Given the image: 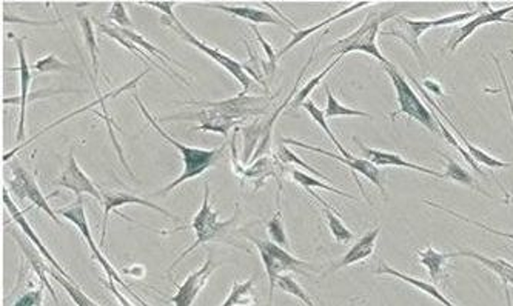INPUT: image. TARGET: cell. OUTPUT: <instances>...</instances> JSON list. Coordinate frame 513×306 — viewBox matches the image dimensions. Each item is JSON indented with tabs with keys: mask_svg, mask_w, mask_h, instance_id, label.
Listing matches in <instances>:
<instances>
[{
	"mask_svg": "<svg viewBox=\"0 0 513 306\" xmlns=\"http://www.w3.org/2000/svg\"><path fill=\"white\" fill-rule=\"evenodd\" d=\"M379 233H381V226H377L372 231L366 233L364 236L361 237L360 241L354 243V247L348 249L347 253L342 256L341 260H338L337 264L331 265L330 272H338V270L347 268V266H352L354 264H360V262L369 259L375 253Z\"/></svg>",
	"mask_w": 513,
	"mask_h": 306,
	"instance_id": "23",
	"label": "cell"
},
{
	"mask_svg": "<svg viewBox=\"0 0 513 306\" xmlns=\"http://www.w3.org/2000/svg\"><path fill=\"white\" fill-rule=\"evenodd\" d=\"M370 5H373V2H354V4H352V5H348L347 8H344V10H341V11H338L337 14H333V16H330V18L321 20L319 24L307 27V28H304V30L293 31V33H291V39H290L289 43H285L283 50H279V51H277V59H281L284 54L289 53L290 50H293V48H295L298 43H301L302 41H306L307 37L315 34V33H318L319 30H323V28H325V27H329V25L333 24V22H337V20H339V19L346 18V16L352 14V12L358 11V10H361V8H366V6Z\"/></svg>",
	"mask_w": 513,
	"mask_h": 306,
	"instance_id": "24",
	"label": "cell"
},
{
	"mask_svg": "<svg viewBox=\"0 0 513 306\" xmlns=\"http://www.w3.org/2000/svg\"><path fill=\"white\" fill-rule=\"evenodd\" d=\"M277 287L283 289L284 293L287 295H293L298 301H301L306 306H316L315 302L312 301V297L302 289L301 285L296 282L293 277L290 274H281L279 279H277Z\"/></svg>",
	"mask_w": 513,
	"mask_h": 306,
	"instance_id": "43",
	"label": "cell"
},
{
	"mask_svg": "<svg viewBox=\"0 0 513 306\" xmlns=\"http://www.w3.org/2000/svg\"><path fill=\"white\" fill-rule=\"evenodd\" d=\"M284 145H291V147L302 148V149H307V151H312V153L323 154V156H327L330 159H335L339 162V164H344V165L348 166L352 170V176H354V180L358 183V188H360L361 195H364L369 203V197L366 195V191H364V187L361 183L360 179H358V174H362V176L369 179L373 185H377V189L381 191L384 199H387L389 195H387V189H385V185H384L383 174L377 165H373L372 162H369L367 159H361V157H354V159H346L341 154L330 153L327 149H323V148L313 147V145H308L306 142L296 141V139H283Z\"/></svg>",
	"mask_w": 513,
	"mask_h": 306,
	"instance_id": "11",
	"label": "cell"
},
{
	"mask_svg": "<svg viewBox=\"0 0 513 306\" xmlns=\"http://www.w3.org/2000/svg\"><path fill=\"white\" fill-rule=\"evenodd\" d=\"M148 71H150V66H148L147 70L142 71L139 76L135 77V79H131L130 82H127L125 83V85H122L120 88L114 89V91H110V93H106L105 96L104 95L99 96V97H96V101L89 102V103H87V105L82 106V108H79V110H76V111L70 112V114H66V116H62V118L58 119L56 122H53V124L47 125V126H45L43 130L39 131L37 134H35V136L30 137L28 141H25L24 143H20L19 147L12 148L10 153L4 154V157H2V160H4V162H8V160H12V156H14V154H18L19 151L22 149V148L28 147L30 143H33V142L37 141L39 137L43 136V134H45V133H48V131L54 130L56 126H59V125L64 124V122H66V120H70V119L76 118V116H79V114H83V112L89 111V110H95L96 106H101V110H104V114H105V112H108L106 111V105H105L106 101H108V99H113V97H118L119 95H122V93H125V91H128V89L136 88L137 83L141 82L142 79L147 76Z\"/></svg>",
	"mask_w": 513,
	"mask_h": 306,
	"instance_id": "16",
	"label": "cell"
},
{
	"mask_svg": "<svg viewBox=\"0 0 513 306\" xmlns=\"http://www.w3.org/2000/svg\"><path fill=\"white\" fill-rule=\"evenodd\" d=\"M276 157L279 162H283V164H293V165L301 166L302 170L308 171L310 174L313 176L319 177V179H323V180H327L329 183H333L330 177L324 176L318 168H315V166L308 165L307 162H304V160L299 157V156H296L291 149L285 147L284 143L279 145L276 151Z\"/></svg>",
	"mask_w": 513,
	"mask_h": 306,
	"instance_id": "42",
	"label": "cell"
},
{
	"mask_svg": "<svg viewBox=\"0 0 513 306\" xmlns=\"http://www.w3.org/2000/svg\"><path fill=\"white\" fill-rule=\"evenodd\" d=\"M45 301V285L41 283L37 288L24 291L18 299L10 303V306H42Z\"/></svg>",
	"mask_w": 513,
	"mask_h": 306,
	"instance_id": "45",
	"label": "cell"
},
{
	"mask_svg": "<svg viewBox=\"0 0 513 306\" xmlns=\"http://www.w3.org/2000/svg\"><path fill=\"white\" fill-rule=\"evenodd\" d=\"M384 70L395 88L396 102H398V110L393 114H390V119L395 120L398 116H408V119H413L415 122L423 125L425 130L431 131V134L441 136V131L437 124V114L435 111H431V108L421 101V97L415 93L408 79L402 76L392 62L389 65L384 66Z\"/></svg>",
	"mask_w": 513,
	"mask_h": 306,
	"instance_id": "5",
	"label": "cell"
},
{
	"mask_svg": "<svg viewBox=\"0 0 513 306\" xmlns=\"http://www.w3.org/2000/svg\"><path fill=\"white\" fill-rule=\"evenodd\" d=\"M241 131V128H237L235 133H233V137H231V159H233V170L237 172V176L241 177L242 182H250L252 185H256V189H260L267 179L270 177H275L277 182L281 183V177H279V172H277L276 162L268 157V156H262L258 160H254L253 165L250 168H242L239 165V160H237V133Z\"/></svg>",
	"mask_w": 513,
	"mask_h": 306,
	"instance_id": "17",
	"label": "cell"
},
{
	"mask_svg": "<svg viewBox=\"0 0 513 306\" xmlns=\"http://www.w3.org/2000/svg\"><path fill=\"white\" fill-rule=\"evenodd\" d=\"M108 19L114 24H118V28L133 30V22H131L130 16L127 12L124 2H113L112 8L108 11Z\"/></svg>",
	"mask_w": 513,
	"mask_h": 306,
	"instance_id": "46",
	"label": "cell"
},
{
	"mask_svg": "<svg viewBox=\"0 0 513 306\" xmlns=\"http://www.w3.org/2000/svg\"><path fill=\"white\" fill-rule=\"evenodd\" d=\"M239 205H237V210L233 212V218L230 220H219V212L213 210L210 205V185L208 182L204 183V199H202L201 210L198 211L195 218L191 220V224L181 226L177 230H173L171 233L183 230L195 231L196 239L191 247L187 248L183 254H179L173 264H171L170 270H168V276L171 277V272L176 268L181 262H183L189 254L193 253L196 248L210 243V241H229L230 243L231 226L237 224V218H239Z\"/></svg>",
	"mask_w": 513,
	"mask_h": 306,
	"instance_id": "2",
	"label": "cell"
},
{
	"mask_svg": "<svg viewBox=\"0 0 513 306\" xmlns=\"http://www.w3.org/2000/svg\"><path fill=\"white\" fill-rule=\"evenodd\" d=\"M475 16H477V11H464L455 12V14H450V16H446V18L413 20V19H408L400 14L395 19L393 27L389 28V30L381 31V34L390 35V37H395L398 41H401L404 45H408L413 56L419 62H423V60L427 59V56H425L423 48H421V43H419L421 35L431 30V28H441V27H450V25L462 24V22L466 24Z\"/></svg>",
	"mask_w": 513,
	"mask_h": 306,
	"instance_id": "4",
	"label": "cell"
},
{
	"mask_svg": "<svg viewBox=\"0 0 513 306\" xmlns=\"http://www.w3.org/2000/svg\"><path fill=\"white\" fill-rule=\"evenodd\" d=\"M325 95H327V102H325V118H364L373 119L370 112L361 111V110H354V108H348V106L342 105L337 101V97L331 93L330 87L325 83Z\"/></svg>",
	"mask_w": 513,
	"mask_h": 306,
	"instance_id": "35",
	"label": "cell"
},
{
	"mask_svg": "<svg viewBox=\"0 0 513 306\" xmlns=\"http://www.w3.org/2000/svg\"><path fill=\"white\" fill-rule=\"evenodd\" d=\"M273 96H247L241 93L237 97H231L227 101L208 102V101H189L183 105L199 106V108H212L214 111L221 112L225 118L233 119L244 122L247 119L260 118L266 114Z\"/></svg>",
	"mask_w": 513,
	"mask_h": 306,
	"instance_id": "9",
	"label": "cell"
},
{
	"mask_svg": "<svg viewBox=\"0 0 513 306\" xmlns=\"http://www.w3.org/2000/svg\"><path fill=\"white\" fill-rule=\"evenodd\" d=\"M59 214L62 218H66L68 222L74 225V226H77V230L81 231V234L85 237V241L89 243V251L93 254V259L97 260L99 265H101L102 268H104V272H105L106 280H113V282L118 283L119 287H122L139 305L148 306L147 302L141 299V297L131 289V287H128V285L122 280V277L119 276L118 270L113 268L112 264L106 260L105 256L101 253V249L96 245L95 239H93L91 231H89V220H87V214H85V208H83L82 197H76V201L73 202L71 205L66 206V208H60Z\"/></svg>",
	"mask_w": 513,
	"mask_h": 306,
	"instance_id": "8",
	"label": "cell"
},
{
	"mask_svg": "<svg viewBox=\"0 0 513 306\" xmlns=\"http://www.w3.org/2000/svg\"><path fill=\"white\" fill-rule=\"evenodd\" d=\"M307 193L312 195L315 201L318 202L319 205L323 206V212H324L327 226L330 230L331 236L335 237L339 243H344V245L350 243L352 239H354V233L344 225L342 218L338 216L337 212L333 211V208L321 195L313 193V189H307Z\"/></svg>",
	"mask_w": 513,
	"mask_h": 306,
	"instance_id": "31",
	"label": "cell"
},
{
	"mask_svg": "<svg viewBox=\"0 0 513 306\" xmlns=\"http://www.w3.org/2000/svg\"><path fill=\"white\" fill-rule=\"evenodd\" d=\"M105 283L106 287H108V288H110V291H112L113 295H114V297L118 299L119 303H120V306H133V303H131V302L128 301V299H127V297H125V295H122L120 291H119L118 283L113 282V280H106Z\"/></svg>",
	"mask_w": 513,
	"mask_h": 306,
	"instance_id": "50",
	"label": "cell"
},
{
	"mask_svg": "<svg viewBox=\"0 0 513 306\" xmlns=\"http://www.w3.org/2000/svg\"><path fill=\"white\" fill-rule=\"evenodd\" d=\"M424 202L425 205L431 206V208H437V210H441V211L447 212L448 216H454V218H460L462 222H466V224L473 225V226H477L479 230L486 231V233H490V234H494V236L502 237V239H508V241H513V233H506V231H500L495 230V228H492L489 225L481 224L478 220H473V218H467L464 214H460V212L454 211V210H450V208H446V206L441 205V203H437V202L431 201H423Z\"/></svg>",
	"mask_w": 513,
	"mask_h": 306,
	"instance_id": "41",
	"label": "cell"
},
{
	"mask_svg": "<svg viewBox=\"0 0 513 306\" xmlns=\"http://www.w3.org/2000/svg\"><path fill=\"white\" fill-rule=\"evenodd\" d=\"M450 254V259L455 257H467V259L478 260L481 265L486 266L490 272L501 279L502 285H512L513 287V265L504 259H492L484 254L477 253L473 249H458L456 253Z\"/></svg>",
	"mask_w": 513,
	"mask_h": 306,
	"instance_id": "27",
	"label": "cell"
},
{
	"mask_svg": "<svg viewBox=\"0 0 513 306\" xmlns=\"http://www.w3.org/2000/svg\"><path fill=\"white\" fill-rule=\"evenodd\" d=\"M475 6H477V16L470 19L466 24L461 25L460 28H456V30L450 34L448 41L446 42V45H444V51L455 53V51L460 48V45H462L470 35H473L475 31H478L479 28H483L486 25H513V19H508L509 12L513 11V4L512 5L500 8V10H494L489 2H477Z\"/></svg>",
	"mask_w": 513,
	"mask_h": 306,
	"instance_id": "10",
	"label": "cell"
},
{
	"mask_svg": "<svg viewBox=\"0 0 513 306\" xmlns=\"http://www.w3.org/2000/svg\"><path fill=\"white\" fill-rule=\"evenodd\" d=\"M291 179L293 182L298 183L299 187L306 189H325L329 193H333V195H341V197H346V199H350V201L358 202V199L354 195H348L346 191H341L339 188H335L333 185H327V183L323 182V180H318L315 179V176H310L307 172H304L301 170L291 171Z\"/></svg>",
	"mask_w": 513,
	"mask_h": 306,
	"instance_id": "36",
	"label": "cell"
},
{
	"mask_svg": "<svg viewBox=\"0 0 513 306\" xmlns=\"http://www.w3.org/2000/svg\"><path fill=\"white\" fill-rule=\"evenodd\" d=\"M102 193V203H104V218H102V231H101V247H105V236L106 231H108V218H110V214L113 211H118V208H122L125 205H142L145 208H150V210H154V211L160 212L162 216L175 220V222H179L181 218L171 214L170 211H167L164 208H160L159 205H156L152 201L148 199H144V197H139L136 195H130V193H124V191H108V189H101ZM120 218L128 220V222H135L133 218L125 216L122 212L118 211Z\"/></svg>",
	"mask_w": 513,
	"mask_h": 306,
	"instance_id": "13",
	"label": "cell"
},
{
	"mask_svg": "<svg viewBox=\"0 0 513 306\" xmlns=\"http://www.w3.org/2000/svg\"><path fill=\"white\" fill-rule=\"evenodd\" d=\"M242 139H244V154H242V162L248 164L256 149L260 147L262 137H264V122L254 120L252 124L244 126L241 130Z\"/></svg>",
	"mask_w": 513,
	"mask_h": 306,
	"instance_id": "34",
	"label": "cell"
},
{
	"mask_svg": "<svg viewBox=\"0 0 513 306\" xmlns=\"http://www.w3.org/2000/svg\"><path fill=\"white\" fill-rule=\"evenodd\" d=\"M252 30H253L254 34H256V39L260 42V47L264 48V51H266L267 59H268V64H267V74L275 76L277 66V53L275 51V48H273L272 45L264 39V35L260 34V31L258 30L256 25H252Z\"/></svg>",
	"mask_w": 513,
	"mask_h": 306,
	"instance_id": "47",
	"label": "cell"
},
{
	"mask_svg": "<svg viewBox=\"0 0 513 306\" xmlns=\"http://www.w3.org/2000/svg\"><path fill=\"white\" fill-rule=\"evenodd\" d=\"M33 70L42 74H48V73H62V71H73V73H79L76 66L71 64H66L64 60H60L56 54H48L45 57L37 60Z\"/></svg>",
	"mask_w": 513,
	"mask_h": 306,
	"instance_id": "44",
	"label": "cell"
},
{
	"mask_svg": "<svg viewBox=\"0 0 513 306\" xmlns=\"http://www.w3.org/2000/svg\"><path fill=\"white\" fill-rule=\"evenodd\" d=\"M504 295H506V305L512 306V295H510L508 285H504Z\"/></svg>",
	"mask_w": 513,
	"mask_h": 306,
	"instance_id": "51",
	"label": "cell"
},
{
	"mask_svg": "<svg viewBox=\"0 0 513 306\" xmlns=\"http://www.w3.org/2000/svg\"><path fill=\"white\" fill-rule=\"evenodd\" d=\"M48 276L53 277L56 282L59 283L62 288L66 289V295H70L71 301L74 302L76 306H101L96 302L91 301L89 295L83 293L82 289L77 287L76 282H71L66 277L60 276L59 272H53L51 268L48 270Z\"/></svg>",
	"mask_w": 513,
	"mask_h": 306,
	"instance_id": "40",
	"label": "cell"
},
{
	"mask_svg": "<svg viewBox=\"0 0 513 306\" xmlns=\"http://www.w3.org/2000/svg\"><path fill=\"white\" fill-rule=\"evenodd\" d=\"M77 19H79V25H81V31H82L83 41L85 45L89 48V57H91V64H93V88L96 91V97H99L101 91H99V85H97V76H99V48H97V42H96L95 30H93V20L85 16L83 12H77Z\"/></svg>",
	"mask_w": 513,
	"mask_h": 306,
	"instance_id": "30",
	"label": "cell"
},
{
	"mask_svg": "<svg viewBox=\"0 0 513 306\" xmlns=\"http://www.w3.org/2000/svg\"><path fill=\"white\" fill-rule=\"evenodd\" d=\"M133 97H135V101H136L142 114L147 119L148 124L153 126V130L156 131L164 141L168 142L171 147L176 148L177 151L183 154V174L177 177L176 180H173L170 185H167L166 188L159 189L158 193H154V195H167V193H171V191L176 189L179 185H183L185 180L202 176L210 166L218 164L219 157H221V154L224 151L225 143L222 147H219L218 149H201V148L187 147V145H183L181 142H177L176 139H173V137L160 126L159 122L150 114L147 106L141 101V97H139L136 93H133Z\"/></svg>",
	"mask_w": 513,
	"mask_h": 306,
	"instance_id": "1",
	"label": "cell"
},
{
	"mask_svg": "<svg viewBox=\"0 0 513 306\" xmlns=\"http://www.w3.org/2000/svg\"><path fill=\"white\" fill-rule=\"evenodd\" d=\"M354 142L356 147L360 149L361 154L364 156V159L372 162L373 165L379 166H396V168H406V170L416 171L421 174H427V176L437 177V179H444L443 172L425 168V166L413 164L410 160L404 159L402 156L395 153H387V151H381V149H375V148H369L364 145L358 137H354Z\"/></svg>",
	"mask_w": 513,
	"mask_h": 306,
	"instance_id": "20",
	"label": "cell"
},
{
	"mask_svg": "<svg viewBox=\"0 0 513 306\" xmlns=\"http://www.w3.org/2000/svg\"><path fill=\"white\" fill-rule=\"evenodd\" d=\"M4 22H6V24L18 22V24L33 25V27H54V25L59 24V20H41V22H35V20H27V19L6 16V14L4 16Z\"/></svg>",
	"mask_w": 513,
	"mask_h": 306,
	"instance_id": "49",
	"label": "cell"
},
{
	"mask_svg": "<svg viewBox=\"0 0 513 306\" xmlns=\"http://www.w3.org/2000/svg\"><path fill=\"white\" fill-rule=\"evenodd\" d=\"M342 59H344V57H337V59L333 60L331 64H329V65L325 66L324 70L321 71L319 74L313 76L312 79H310V80H308V82L306 83L304 87H302L301 91H298V93H296L295 99H293V102H291V105H290L289 110H291V111H296L298 108H301V106L308 101V97H310V95H312L313 89L316 88L319 83L324 80V77L327 76V74H329V73H330V71L333 70V68H335V66H337Z\"/></svg>",
	"mask_w": 513,
	"mask_h": 306,
	"instance_id": "37",
	"label": "cell"
},
{
	"mask_svg": "<svg viewBox=\"0 0 513 306\" xmlns=\"http://www.w3.org/2000/svg\"><path fill=\"white\" fill-rule=\"evenodd\" d=\"M281 193H283V185L279 187V191H277V210L273 218L267 222V231H268V236L272 239L273 243H276L279 247L287 248L289 247V239H287V234H285V228H284L283 220V211H281Z\"/></svg>",
	"mask_w": 513,
	"mask_h": 306,
	"instance_id": "39",
	"label": "cell"
},
{
	"mask_svg": "<svg viewBox=\"0 0 513 306\" xmlns=\"http://www.w3.org/2000/svg\"><path fill=\"white\" fill-rule=\"evenodd\" d=\"M216 270V265L212 257L204 262V265L198 272L190 274L183 285L177 287L176 295L171 297V302L175 306H193L198 295H201L202 289L206 288L208 279L212 276L213 272Z\"/></svg>",
	"mask_w": 513,
	"mask_h": 306,
	"instance_id": "21",
	"label": "cell"
},
{
	"mask_svg": "<svg viewBox=\"0 0 513 306\" xmlns=\"http://www.w3.org/2000/svg\"><path fill=\"white\" fill-rule=\"evenodd\" d=\"M8 35L16 43L19 57V66L8 68V71H19V76H20V96L19 97H5L2 103L4 105H12V103L19 105L20 114H19V128L16 141L20 142L24 139L25 134V118H27V106L30 103V87L31 82H33V73H31V66L28 65L27 54H25V41H27V37H18L12 33Z\"/></svg>",
	"mask_w": 513,
	"mask_h": 306,
	"instance_id": "12",
	"label": "cell"
},
{
	"mask_svg": "<svg viewBox=\"0 0 513 306\" xmlns=\"http://www.w3.org/2000/svg\"><path fill=\"white\" fill-rule=\"evenodd\" d=\"M58 185L62 187V188L70 189L76 197L89 195L91 197H95L96 201L102 202L101 189L96 187L93 180L83 172L82 168L77 164L76 156H74V147H71L66 170L62 171Z\"/></svg>",
	"mask_w": 513,
	"mask_h": 306,
	"instance_id": "18",
	"label": "cell"
},
{
	"mask_svg": "<svg viewBox=\"0 0 513 306\" xmlns=\"http://www.w3.org/2000/svg\"><path fill=\"white\" fill-rule=\"evenodd\" d=\"M416 254H418L421 265L424 266L429 272L431 282L435 285L441 282V279L444 277V264L450 260V254L438 253L437 249H433L431 245L425 249H418Z\"/></svg>",
	"mask_w": 513,
	"mask_h": 306,
	"instance_id": "32",
	"label": "cell"
},
{
	"mask_svg": "<svg viewBox=\"0 0 513 306\" xmlns=\"http://www.w3.org/2000/svg\"><path fill=\"white\" fill-rule=\"evenodd\" d=\"M302 108H304V110H306V111H307L308 114H310V118L313 119V122H316V124H318L319 126H321V128L324 130L325 134H327V136H329V139H330V141L333 142V145H335V148H337V149H339V153H341V156H344L346 159H354V156L348 153L346 148L342 147L341 142L338 141L337 136L333 134V131L330 130V126H329V124H327V118H325V112L323 111V110H319L318 106L315 105V102L313 101L306 102V103L302 105Z\"/></svg>",
	"mask_w": 513,
	"mask_h": 306,
	"instance_id": "38",
	"label": "cell"
},
{
	"mask_svg": "<svg viewBox=\"0 0 513 306\" xmlns=\"http://www.w3.org/2000/svg\"><path fill=\"white\" fill-rule=\"evenodd\" d=\"M12 237L16 239V241H18L19 247H20V249H22V253L25 254V257H27L28 262H30L33 272L37 274L39 280H41V282L45 285V288L48 289V293H50L51 297H53V301L56 302V306H62L60 305L59 299H58V295H56V291L53 289V285H51V282H48L47 274L50 268H48V266L45 265V262H43L45 257H43V256L39 253V249H37V248H35L30 241H27V239H24L22 236H18V234H16V231H12Z\"/></svg>",
	"mask_w": 513,
	"mask_h": 306,
	"instance_id": "26",
	"label": "cell"
},
{
	"mask_svg": "<svg viewBox=\"0 0 513 306\" xmlns=\"http://www.w3.org/2000/svg\"><path fill=\"white\" fill-rule=\"evenodd\" d=\"M253 241L254 247L260 251L262 265L266 268L267 277H268V301L267 306H273L275 299V288H276L277 279L284 272H298L302 276H308V272H313V266L304 260L296 259L293 254H290L285 248L279 247L272 241H260L256 237H248Z\"/></svg>",
	"mask_w": 513,
	"mask_h": 306,
	"instance_id": "6",
	"label": "cell"
},
{
	"mask_svg": "<svg viewBox=\"0 0 513 306\" xmlns=\"http://www.w3.org/2000/svg\"><path fill=\"white\" fill-rule=\"evenodd\" d=\"M139 5L152 6V8L159 10V11L164 14V16L173 18V16H176V14L173 12V8H175L176 5H179V2H139Z\"/></svg>",
	"mask_w": 513,
	"mask_h": 306,
	"instance_id": "48",
	"label": "cell"
},
{
	"mask_svg": "<svg viewBox=\"0 0 513 306\" xmlns=\"http://www.w3.org/2000/svg\"><path fill=\"white\" fill-rule=\"evenodd\" d=\"M160 24L167 27V28H170L171 31H175L183 41L187 42L191 47L196 48L198 51L206 54L210 59L214 60L218 65L222 66L229 74H231V76L237 79V82L239 83V85H242V93H244V95H247L248 91L256 88L258 82L254 80L253 77L248 74L245 66L241 65L237 60L233 59L230 56L221 53L218 48L210 47V45H206V42L198 39V37L177 19V16H173V18L162 16V18H160Z\"/></svg>",
	"mask_w": 513,
	"mask_h": 306,
	"instance_id": "7",
	"label": "cell"
},
{
	"mask_svg": "<svg viewBox=\"0 0 513 306\" xmlns=\"http://www.w3.org/2000/svg\"><path fill=\"white\" fill-rule=\"evenodd\" d=\"M375 274H379V276H381V274H387V276L396 277V279H400L401 282L412 285L413 288L419 289V291H423L424 295H431V299L437 301L439 305L456 306L454 302L448 301L446 295H441V291L437 288L435 283L424 282V280H421V279H415V277L408 276V274H404V272H398L395 268L387 265L385 262H379V266H377Z\"/></svg>",
	"mask_w": 513,
	"mask_h": 306,
	"instance_id": "25",
	"label": "cell"
},
{
	"mask_svg": "<svg viewBox=\"0 0 513 306\" xmlns=\"http://www.w3.org/2000/svg\"><path fill=\"white\" fill-rule=\"evenodd\" d=\"M196 5L214 8V10H219V11H224L227 14H231V16L248 20V22H252V25L264 24L285 27L283 19L273 16L272 12L266 11V10L253 8V6L225 5V4H219V2H198Z\"/></svg>",
	"mask_w": 513,
	"mask_h": 306,
	"instance_id": "22",
	"label": "cell"
},
{
	"mask_svg": "<svg viewBox=\"0 0 513 306\" xmlns=\"http://www.w3.org/2000/svg\"><path fill=\"white\" fill-rule=\"evenodd\" d=\"M258 277L254 276L248 279L245 282L233 283L230 295L225 299L224 303L221 306H250L258 302L254 295V283Z\"/></svg>",
	"mask_w": 513,
	"mask_h": 306,
	"instance_id": "33",
	"label": "cell"
},
{
	"mask_svg": "<svg viewBox=\"0 0 513 306\" xmlns=\"http://www.w3.org/2000/svg\"><path fill=\"white\" fill-rule=\"evenodd\" d=\"M408 77L410 79V80H412L413 85L418 88L419 95L423 96V97H424V101L427 102V103H429V105H431V108L435 110V111H437L438 116L443 119L444 122H447V126H450V130L454 131V134L456 136V139L461 142V145H464V147H466L467 153L472 156L477 164H483V165L489 166L490 170H502V168H509V166H513V164H510V162H502V160L496 159V157H494V156H490V154L486 153V151H483V149H479L478 147L472 145V143L469 142V139H467V137L462 134V131H461L460 128L455 125L454 120L450 119V116H448L447 112L444 111L443 108H441V105H439V103H438V102L435 101V99H433V97H431V96L429 95L427 91H425L424 87H423V85H421V83H419L418 80H416V79H415V77L410 74V73H408Z\"/></svg>",
	"mask_w": 513,
	"mask_h": 306,
	"instance_id": "14",
	"label": "cell"
},
{
	"mask_svg": "<svg viewBox=\"0 0 513 306\" xmlns=\"http://www.w3.org/2000/svg\"><path fill=\"white\" fill-rule=\"evenodd\" d=\"M2 201H4V203H5L8 212L12 214V220H14V222L19 225V228L22 230V233H24L25 236H27V239H28V241H30L31 243H33V245H35V247L39 249V253H41L42 256L45 257V260H47L48 264L53 266V270H56V272H59L60 276L66 277L68 280L74 282V280H73V277H71L70 274H68V272H66V270L60 266L59 262L56 260V257H54L53 254L48 251V248L43 245V241H42L39 237L35 236V231L33 230V226H31L30 222L25 218L24 212L20 211V210L18 208V205L12 202V195H10V193L6 191V188L2 189Z\"/></svg>",
	"mask_w": 513,
	"mask_h": 306,
	"instance_id": "19",
	"label": "cell"
},
{
	"mask_svg": "<svg viewBox=\"0 0 513 306\" xmlns=\"http://www.w3.org/2000/svg\"><path fill=\"white\" fill-rule=\"evenodd\" d=\"M509 53L512 54V56H513V50H510V51H509Z\"/></svg>",
	"mask_w": 513,
	"mask_h": 306,
	"instance_id": "52",
	"label": "cell"
},
{
	"mask_svg": "<svg viewBox=\"0 0 513 306\" xmlns=\"http://www.w3.org/2000/svg\"><path fill=\"white\" fill-rule=\"evenodd\" d=\"M93 20H95L96 25H97V28H99V31H101V33H104V34L108 35V37H110V39H113V41L118 42L119 45H122V47H124L125 50H128L130 53L135 54L137 59L139 60L145 59L147 60V62H152V64H153L154 65V68H159V70L162 71L164 74H167V76L170 77L171 80H175V82H177L176 77L173 76L170 71L167 70V68H164V66L159 65V64H158L156 60H153V57H152L150 54L145 53V51H144L142 48L137 47L136 43H133V42L128 41V39H127V37H125V35L122 34V33H120V31L118 30V27H110V25H105L104 24V22H97L96 19H93Z\"/></svg>",
	"mask_w": 513,
	"mask_h": 306,
	"instance_id": "29",
	"label": "cell"
},
{
	"mask_svg": "<svg viewBox=\"0 0 513 306\" xmlns=\"http://www.w3.org/2000/svg\"><path fill=\"white\" fill-rule=\"evenodd\" d=\"M8 185H10L12 193L18 195L19 201L28 199L35 208H39V210L45 212L53 222H56L59 226H64L62 220H59L58 214L54 212L53 208L48 203L47 197L42 193L39 185L35 182V176L31 174L30 171L25 170L24 166H14L12 168V177L10 179Z\"/></svg>",
	"mask_w": 513,
	"mask_h": 306,
	"instance_id": "15",
	"label": "cell"
},
{
	"mask_svg": "<svg viewBox=\"0 0 513 306\" xmlns=\"http://www.w3.org/2000/svg\"><path fill=\"white\" fill-rule=\"evenodd\" d=\"M437 153L446 160V170H444L443 172L444 179L452 180V182L455 183H460V185H464V187H469V188L473 189L475 193L486 195V197H489V199H495V195L487 193V191L479 185L478 180H477L469 171L464 170L456 160L448 157L447 154L441 153V151H437Z\"/></svg>",
	"mask_w": 513,
	"mask_h": 306,
	"instance_id": "28",
	"label": "cell"
},
{
	"mask_svg": "<svg viewBox=\"0 0 513 306\" xmlns=\"http://www.w3.org/2000/svg\"><path fill=\"white\" fill-rule=\"evenodd\" d=\"M398 16L400 11L396 8H392L389 11L369 12L360 28H356L352 34L342 37L331 45V56L344 57L348 53H364L379 60L384 66L389 65L390 60L385 59L379 51L377 39V35L381 34V25Z\"/></svg>",
	"mask_w": 513,
	"mask_h": 306,
	"instance_id": "3",
	"label": "cell"
}]
</instances>
